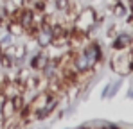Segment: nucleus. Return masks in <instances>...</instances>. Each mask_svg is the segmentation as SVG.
Returning <instances> with one entry per match:
<instances>
[{
  "label": "nucleus",
  "instance_id": "f257e3e1",
  "mask_svg": "<svg viewBox=\"0 0 133 129\" xmlns=\"http://www.w3.org/2000/svg\"><path fill=\"white\" fill-rule=\"evenodd\" d=\"M95 20H97L95 11H94L92 7H87V9H83V11L77 13V18H76V25H74V29L83 31V32H88L90 29L97 23Z\"/></svg>",
  "mask_w": 133,
  "mask_h": 129
},
{
  "label": "nucleus",
  "instance_id": "f03ea898",
  "mask_svg": "<svg viewBox=\"0 0 133 129\" xmlns=\"http://www.w3.org/2000/svg\"><path fill=\"white\" fill-rule=\"evenodd\" d=\"M131 59H133V54H130V56H115V58L111 59V68H113V72H117V74H121V75L130 74Z\"/></svg>",
  "mask_w": 133,
  "mask_h": 129
},
{
  "label": "nucleus",
  "instance_id": "7ed1b4c3",
  "mask_svg": "<svg viewBox=\"0 0 133 129\" xmlns=\"http://www.w3.org/2000/svg\"><path fill=\"white\" fill-rule=\"evenodd\" d=\"M58 106H59V95H50V99L47 101V104L36 113V120H45V118H49L52 113H56V108Z\"/></svg>",
  "mask_w": 133,
  "mask_h": 129
},
{
  "label": "nucleus",
  "instance_id": "20e7f679",
  "mask_svg": "<svg viewBox=\"0 0 133 129\" xmlns=\"http://www.w3.org/2000/svg\"><path fill=\"white\" fill-rule=\"evenodd\" d=\"M49 99H50V93H49L47 90H42V91H36V95L32 97V101L27 102V104H29V108H31L32 113H38V111L47 104Z\"/></svg>",
  "mask_w": 133,
  "mask_h": 129
},
{
  "label": "nucleus",
  "instance_id": "39448f33",
  "mask_svg": "<svg viewBox=\"0 0 133 129\" xmlns=\"http://www.w3.org/2000/svg\"><path fill=\"white\" fill-rule=\"evenodd\" d=\"M4 54H7L9 58H13L15 61H22L27 54V48L23 43H16V45H7V48L4 50Z\"/></svg>",
  "mask_w": 133,
  "mask_h": 129
},
{
  "label": "nucleus",
  "instance_id": "423d86ee",
  "mask_svg": "<svg viewBox=\"0 0 133 129\" xmlns=\"http://www.w3.org/2000/svg\"><path fill=\"white\" fill-rule=\"evenodd\" d=\"M49 64H50V59L47 58V54H36L31 61V68L36 72H45Z\"/></svg>",
  "mask_w": 133,
  "mask_h": 129
},
{
  "label": "nucleus",
  "instance_id": "0eeeda50",
  "mask_svg": "<svg viewBox=\"0 0 133 129\" xmlns=\"http://www.w3.org/2000/svg\"><path fill=\"white\" fill-rule=\"evenodd\" d=\"M16 115V109L13 104V99H5L0 106V117L2 118H9V117H15Z\"/></svg>",
  "mask_w": 133,
  "mask_h": 129
},
{
  "label": "nucleus",
  "instance_id": "6e6552de",
  "mask_svg": "<svg viewBox=\"0 0 133 129\" xmlns=\"http://www.w3.org/2000/svg\"><path fill=\"white\" fill-rule=\"evenodd\" d=\"M131 36L130 34H119L115 40H113V48L115 50H122V48H126V47H130V43H131Z\"/></svg>",
  "mask_w": 133,
  "mask_h": 129
},
{
  "label": "nucleus",
  "instance_id": "1a4fd4ad",
  "mask_svg": "<svg viewBox=\"0 0 133 129\" xmlns=\"http://www.w3.org/2000/svg\"><path fill=\"white\" fill-rule=\"evenodd\" d=\"M119 86H121V81H115V83H111L108 84V88L103 91V99H111L115 93H117V90H119Z\"/></svg>",
  "mask_w": 133,
  "mask_h": 129
},
{
  "label": "nucleus",
  "instance_id": "9d476101",
  "mask_svg": "<svg viewBox=\"0 0 133 129\" xmlns=\"http://www.w3.org/2000/svg\"><path fill=\"white\" fill-rule=\"evenodd\" d=\"M7 29H9V34H13V36H20L23 34V27L20 22H9V25H7Z\"/></svg>",
  "mask_w": 133,
  "mask_h": 129
},
{
  "label": "nucleus",
  "instance_id": "9b49d317",
  "mask_svg": "<svg viewBox=\"0 0 133 129\" xmlns=\"http://www.w3.org/2000/svg\"><path fill=\"white\" fill-rule=\"evenodd\" d=\"M113 13H115V16H122V15L126 13V9H124V5H122V4H115Z\"/></svg>",
  "mask_w": 133,
  "mask_h": 129
},
{
  "label": "nucleus",
  "instance_id": "f8f14e48",
  "mask_svg": "<svg viewBox=\"0 0 133 129\" xmlns=\"http://www.w3.org/2000/svg\"><path fill=\"white\" fill-rule=\"evenodd\" d=\"M85 129H104V126H99V127H92V126H87Z\"/></svg>",
  "mask_w": 133,
  "mask_h": 129
},
{
  "label": "nucleus",
  "instance_id": "ddd939ff",
  "mask_svg": "<svg viewBox=\"0 0 133 129\" xmlns=\"http://www.w3.org/2000/svg\"><path fill=\"white\" fill-rule=\"evenodd\" d=\"M0 129H4V118L0 117Z\"/></svg>",
  "mask_w": 133,
  "mask_h": 129
}]
</instances>
